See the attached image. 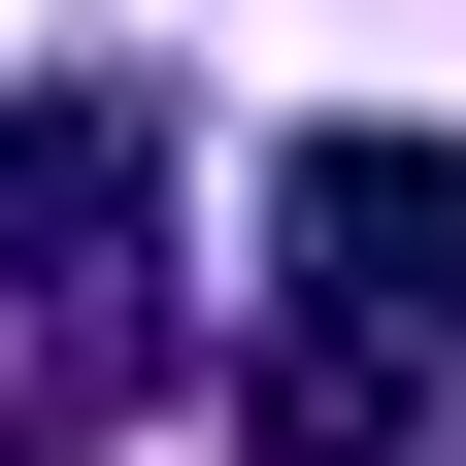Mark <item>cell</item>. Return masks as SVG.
<instances>
[{
    "instance_id": "cell-1",
    "label": "cell",
    "mask_w": 466,
    "mask_h": 466,
    "mask_svg": "<svg viewBox=\"0 0 466 466\" xmlns=\"http://www.w3.org/2000/svg\"><path fill=\"white\" fill-rule=\"evenodd\" d=\"M167 367V100L67 67L0 100V400H134Z\"/></svg>"
},
{
    "instance_id": "cell-2",
    "label": "cell",
    "mask_w": 466,
    "mask_h": 466,
    "mask_svg": "<svg viewBox=\"0 0 466 466\" xmlns=\"http://www.w3.org/2000/svg\"><path fill=\"white\" fill-rule=\"evenodd\" d=\"M267 233H300V300L400 333V367L466 333V134H300V167H267Z\"/></svg>"
},
{
    "instance_id": "cell-3",
    "label": "cell",
    "mask_w": 466,
    "mask_h": 466,
    "mask_svg": "<svg viewBox=\"0 0 466 466\" xmlns=\"http://www.w3.org/2000/svg\"><path fill=\"white\" fill-rule=\"evenodd\" d=\"M233 433H267V466H400V433H433V367L333 333V300H267V333H233Z\"/></svg>"
}]
</instances>
